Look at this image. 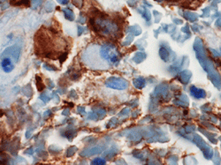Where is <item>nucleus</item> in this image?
Segmentation results:
<instances>
[{
    "label": "nucleus",
    "instance_id": "nucleus-1",
    "mask_svg": "<svg viewBox=\"0 0 221 165\" xmlns=\"http://www.w3.org/2000/svg\"><path fill=\"white\" fill-rule=\"evenodd\" d=\"M13 58L7 53L4 52L1 58V66L6 73H10L14 69Z\"/></svg>",
    "mask_w": 221,
    "mask_h": 165
},
{
    "label": "nucleus",
    "instance_id": "nucleus-2",
    "mask_svg": "<svg viewBox=\"0 0 221 165\" xmlns=\"http://www.w3.org/2000/svg\"><path fill=\"white\" fill-rule=\"evenodd\" d=\"M11 5L14 6H29V0H11Z\"/></svg>",
    "mask_w": 221,
    "mask_h": 165
},
{
    "label": "nucleus",
    "instance_id": "nucleus-3",
    "mask_svg": "<svg viewBox=\"0 0 221 165\" xmlns=\"http://www.w3.org/2000/svg\"><path fill=\"white\" fill-rule=\"evenodd\" d=\"M64 12H65V16H66V18L69 20V21H73L74 19V13L71 11V10H69V9H65L64 10Z\"/></svg>",
    "mask_w": 221,
    "mask_h": 165
},
{
    "label": "nucleus",
    "instance_id": "nucleus-4",
    "mask_svg": "<svg viewBox=\"0 0 221 165\" xmlns=\"http://www.w3.org/2000/svg\"><path fill=\"white\" fill-rule=\"evenodd\" d=\"M60 4H67L68 2V0H58Z\"/></svg>",
    "mask_w": 221,
    "mask_h": 165
}]
</instances>
